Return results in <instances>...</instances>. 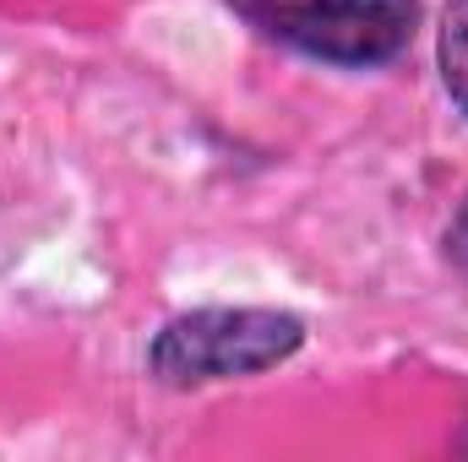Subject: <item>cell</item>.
Listing matches in <instances>:
<instances>
[{"mask_svg": "<svg viewBox=\"0 0 468 462\" xmlns=\"http://www.w3.org/2000/svg\"><path fill=\"white\" fill-rule=\"evenodd\" d=\"M305 348V321L267 305H207L158 327L147 348V375L169 392H197L218 381L261 375Z\"/></svg>", "mask_w": 468, "mask_h": 462, "instance_id": "obj_1", "label": "cell"}, {"mask_svg": "<svg viewBox=\"0 0 468 462\" xmlns=\"http://www.w3.org/2000/svg\"><path fill=\"white\" fill-rule=\"evenodd\" d=\"M234 11L272 44L344 71L398 60L420 27V0H234Z\"/></svg>", "mask_w": 468, "mask_h": 462, "instance_id": "obj_2", "label": "cell"}, {"mask_svg": "<svg viewBox=\"0 0 468 462\" xmlns=\"http://www.w3.org/2000/svg\"><path fill=\"white\" fill-rule=\"evenodd\" d=\"M436 71L447 99L468 115V0H447L436 22Z\"/></svg>", "mask_w": 468, "mask_h": 462, "instance_id": "obj_3", "label": "cell"}, {"mask_svg": "<svg viewBox=\"0 0 468 462\" xmlns=\"http://www.w3.org/2000/svg\"><path fill=\"white\" fill-rule=\"evenodd\" d=\"M441 245H447V261L468 278V191H463V202H458V213H452V224H447Z\"/></svg>", "mask_w": 468, "mask_h": 462, "instance_id": "obj_4", "label": "cell"}]
</instances>
